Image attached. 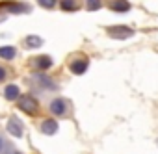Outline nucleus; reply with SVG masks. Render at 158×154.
Returning a JSON list of instances; mask_svg holds the SVG:
<instances>
[{"instance_id": "1", "label": "nucleus", "mask_w": 158, "mask_h": 154, "mask_svg": "<svg viewBox=\"0 0 158 154\" xmlns=\"http://www.w3.org/2000/svg\"><path fill=\"white\" fill-rule=\"evenodd\" d=\"M17 106H19L21 111H24L30 117H35L39 113V100L34 99L32 95H21L19 100H17Z\"/></svg>"}, {"instance_id": "2", "label": "nucleus", "mask_w": 158, "mask_h": 154, "mask_svg": "<svg viewBox=\"0 0 158 154\" xmlns=\"http://www.w3.org/2000/svg\"><path fill=\"white\" fill-rule=\"evenodd\" d=\"M106 34L110 37L117 39V41H123V39H128L130 35H134V30L128 28V26H125V24H115V26H110L106 30Z\"/></svg>"}, {"instance_id": "3", "label": "nucleus", "mask_w": 158, "mask_h": 154, "mask_svg": "<svg viewBox=\"0 0 158 154\" xmlns=\"http://www.w3.org/2000/svg\"><path fill=\"white\" fill-rule=\"evenodd\" d=\"M88 65H89V59L88 58H78V59H73L69 63V71L73 74H84L88 71Z\"/></svg>"}, {"instance_id": "4", "label": "nucleus", "mask_w": 158, "mask_h": 154, "mask_svg": "<svg viewBox=\"0 0 158 154\" xmlns=\"http://www.w3.org/2000/svg\"><path fill=\"white\" fill-rule=\"evenodd\" d=\"M0 8L8 10L10 13H30V6L21 2H0Z\"/></svg>"}, {"instance_id": "5", "label": "nucleus", "mask_w": 158, "mask_h": 154, "mask_svg": "<svg viewBox=\"0 0 158 154\" xmlns=\"http://www.w3.org/2000/svg\"><path fill=\"white\" fill-rule=\"evenodd\" d=\"M6 128H8V132H10L13 137H23V136H24V132H23V123H21L17 117H10Z\"/></svg>"}, {"instance_id": "6", "label": "nucleus", "mask_w": 158, "mask_h": 154, "mask_svg": "<svg viewBox=\"0 0 158 154\" xmlns=\"http://www.w3.org/2000/svg\"><path fill=\"white\" fill-rule=\"evenodd\" d=\"M130 2L128 0H112L110 2V10L114 11V13H127V11H130Z\"/></svg>"}, {"instance_id": "7", "label": "nucleus", "mask_w": 158, "mask_h": 154, "mask_svg": "<svg viewBox=\"0 0 158 154\" xmlns=\"http://www.w3.org/2000/svg\"><path fill=\"white\" fill-rule=\"evenodd\" d=\"M58 123L54 121V119H45L43 123H41V134H45V136H54L56 132H58Z\"/></svg>"}, {"instance_id": "8", "label": "nucleus", "mask_w": 158, "mask_h": 154, "mask_svg": "<svg viewBox=\"0 0 158 154\" xmlns=\"http://www.w3.org/2000/svg\"><path fill=\"white\" fill-rule=\"evenodd\" d=\"M50 111H52L54 115H65V111H67V102H65L63 99H54V100L50 102Z\"/></svg>"}, {"instance_id": "9", "label": "nucleus", "mask_w": 158, "mask_h": 154, "mask_svg": "<svg viewBox=\"0 0 158 154\" xmlns=\"http://www.w3.org/2000/svg\"><path fill=\"white\" fill-rule=\"evenodd\" d=\"M4 97H6L8 100H19V97H21V89H19V86H17V84H10V86H6V89H4Z\"/></svg>"}, {"instance_id": "10", "label": "nucleus", "mask_w": 158, "mask_h": 154, "mask_svg": "<svg viewBox=\"0 0 158 154\" xmlns=\"http://www.w3.org/2000/svg\"><path fill=\"white\" fill-rule=\"evenodd\" d=\"M52 58L48 56V54H43V56H39L37 59H35V67L39 69V71H47V69H50L52 67Z\"/></svg>"}, {"instance_id": "11", "label": "nucleus", "mask_w": 158, "mask_h": 154, "mask_svg": "<svg viewBox=\"0 0 158 154\" xmlns=\"http://www.w3.org/2000/svg\"><path fill=\"white\" fill-rule=\"evenodd\" d=\"M60 6H61V10H63V11L73 13V11H76L78 8H80V0H61Z\"/></svg>"}, {"instance_id": "12", "label": "nucleus", "mask_w": 158, "mask_h": 154, "mask_svg": "<svg viewBox=\"0 0 158 154\" xmlns=\"http://www.w3.org/2000/svg\"><path fill=\"white\" fill-rule=\"evenodd\" d=\"M24 45L28 48H39L43 45V37H39V35H26L24 37Z\"/></svg>"}, {"instance_id": "13", "label": "nucleus", "mask_w": 158, "mask_h": 154, "mask_svg": "<svg viewBox=\"0 0 158 154\" xmlns=\"http://www.w3.org/2000/svg\"><path fill=\"white\" fill-rule=\"evenodd\" d=\"M17 56L15 47H0V58L2 59H13Z\"/></svg>"}, {"instance_id": "14", "label": "nucleus", "mask_w": 158, "mask_h": 154, "mask_svg": "<svg viewBox=\"0 0 158 154\" xmlns=\"http://www.w3.org/2000/svg\"><path fill=\"white\" fill-rule=\"evenodd\" d=\"M88 11H99L102 8V0H86Z\"/></svg>"}, {"instance_id": "15", "label": "nucleus", "mask_w": 158, "mask_h": 154, "mask_svg": "<svg viewBox=\"0 0 158 154\" xmlns=\"http://www.w3.org/2000/svg\"><path fill=\"white\" fill-rule=\"evenodd\" d=\"M35 78H37V82H41V84H43L47 89H52V87H56V86H54V82H52L50 78H47V76H43V74H37Z\"/></svg>"}, {"instance_id": "16", "label": "nucleus", "mask_w": 158, "mask_h": 154, "mask_svg": "<svg viewBox=\"0 0 158 154\" xmlns=\"http://www.w3.org/2000/svg\"><path fill=\"white\" fill-rule=\"evenodd\" d=\"M39 2V6L41 8H47V10H52L56 4H58V0H37Z\"/></svg>"}, {"instance_id": "17", "label": "nucleus", "mask_w": 158, "mask_h": 154, "mask_svg": "<svg viewBox=\"0 0 158 154\" xmlns=\"http://www.w3.org/2000/svg\"><path fill=\"white\" fill-rule=\"evenodd\" d=\"M6 74H8V72H6V69H4V67H0V82L6 78Z\"/></svg>"}, {"instance_id": "18", "label": "nucleus", "mask_w": 158, "mask_h": 154, "mask_svg": "<svg viewBox=\"0 0 158 154\" xmlns=\"http://www.w3.org/2000/svg\"><path fill=\"white\" fill-rule=\"evenodd\" d=\"M2 145H4V143H2V139H0V150H2Z\"/></svg>"}, {"instance_id": "19", "label": "nucleus", "mask_w": 158, "mask_h": 154, "mask_svg": "<svg viewBox=\"0 0 158 154\" xmlns=\"http://www.w3.org/2000/svg\"><path fill=\"white\" fill-rule=\"evenodd\" d=\"M156 145H158V141H156Z\"/></svg>"}]
</instances>
